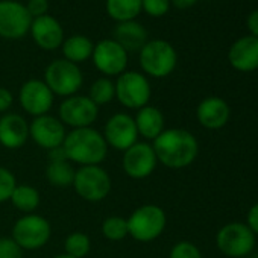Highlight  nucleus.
Returning a JSON list of instances; mask_svg holds the SVG:
<instances>
[{"label": "nucleus", "instance_id": "obj_30", "mask_svg": "<svg viewBox=\"0 0 258 258\" xmlns=\"http://www.w3.org/2000/svg\"><path fill=\"white\" fill-rule=\"evenodd\" d=\"M17 184L19 182L16 175L10 169L0 166V204H5L11 199V195Z\"/></svg>", "mask_w": 258, "mask_h": 258}, {"label": "nucleus", "instance_id": "obj_34", "mask_svg": "<svg viewBox=\"0 0 258 258\" xmlns=\"http://www.w3.org/2000/svg\"><path fill=\"white\" fill-rule=\"evenodd\" d=\"M26 10L32 19H38L47 14L49 10V0H29L26 4Z\"/></svg>", "mask_w": 258, "mask_h": 258}, {"label": "nucleus", "instance_id": "obj_28", "mask_svg": "<svg viewBox=\"0 0 258 258\" xmlns=\"http://www.w3.org/2000/svg\"><path fill=\"white\" fill-rule=\"evenodd\" d=\"M91 250V240L82 231L70 232L64 240V253L73 258H85Z\"/></svg>", "mask_w": 258, "mask_h": 258}, {"label": "nucleus", "instance_id": "obj_36", "mask_svg": "<svg viewBox=\"0 0 258 258\" xmlns=\"http://www.w3.org/2000/svg\"><path fill=\"white\" fill-rule=\"evenodd\" d=\"M246 225L250 228V231L255 235H258V202L249 208L247 216H246Z\"/></svg>", "mask_w": 258, "mask_h": 258}, {"label": "nucleus", "instance_id": "obj_29", "mask_svg": "<svg viewBox=\"0 0 258 258\" xmlns=\"http://www.w3.org/2000/svg\"><path fill=\"white\" fill-rule=\"evenodd\" d=\"M102 235L109 240V241H120L126 237L127 234V222L126 217L121 216H109L102 222Z\"/></svg>", "mask_w": 258, "mask_h": 258}, {"label": "nucleus", "instance_id": "obj_21", "mask_svg": "<svg viewBox=\"0 0 258 258\" xmlns=\"http://www.w3.org/2000/svg\"><path fill=\"white\" fill-rule=\"evenodd\" d=\"M139 137H143L146 142H154L164 129H166V118L160 108L154 105H146L140 108L134 117Z\"/></svg>", "mask_w": 258, "mask_h": 258}, {"label": "nucleus", "instance_id": "obj_32", "mask_svg": "<svg viewBox=\"0 0 258 258\" xmlns=\"http://www.w3.org/2000/svg\"><path fill=\"white\" fill-rule=\"evenodd\" d=\"M170 0H142V11L151 17H163L170 10Z\"/></svg>", "mask_w": 258, "mask_h": 258}, {"label": "nucleus", "instance_id": "obj_5", "mask_svg": "<svg viewBox=\"0 0 258 258\" xmlns=\"http://www.w3.org/2000/svg\"><path fill=\"white\" fill-rule=\"evenodd\" d=\"M115 99L126 109H136L149 105L152 87L146 75L126 70L115 79Z\"/></svg>", "mask_w": 258, "mask_h": 258}, {"label": "nucleus", "instance_id": "obj_40", "mask_svg": "<svg viewBox=\"0 0 258 258\" xmlns=\"http://www.w3.org/2000/svg\"><path fill=\"white\" fill-rule=\"evenodd\" d=\"M53 258H73V256H70V255H67V253H58V255H55Z\"/></svg>", "mask_w": 258, "mask_h": 258}, {"label": "nucleus", "instance_id": "obj_35", "mask_svg": "<svg viewBox=\"0 0 258 258\" xmlns=\"http://www.w3.org/2000/svg\"><path fill=\"white\" fill-rule=\"evenodd\" d=\"M14 105V94L10 88L0 87V114L10 112L11 106Z\"/></svg>", "mask_w": 258, "mask_h": 258}, {"label": "nucleus", "instance_id": "obj_14", "mask_svg": "<svg viewBox=\"0 0 258 258\" xmlns=\"http://www.w3.org/2000/svg\"><path fill=\"white\" fill-rule=\"evenodd\" d=\"M158 166L155 151L148 142H137L123 152L121 169L131 179L149 178Z\"/></svg>", "mask_w": 258, "mask_h": 258}, {"label": "nucleus", "instance_id": "obj_19", "mask_svg": "<svg viewBox=\"0 0 258 258\" xmlns=\"http://www.w3.org/2000/svg\"><path fill=\"white\" fill-rule=\"evenodd\" d=\"M231 117V109L226 100L217 96H210L205 97L196 108V118L201 126L205 129H216L223 127Z\"/></svg>", "mask_w": 258, "mask_h": 258}, {"label": "nucleus", "instance_id": "obj_15", "mask_svg": "<svg viewBox=\"0 0 258 258\" xmlns=\"http://www.w3.org/2000/svg\"><path fill=\"white\" fill-rule=\"evenodd\" d=\"M66 136V126L52 114L34 117V120L29 123V139L44 151H52L62 146Z\"/></svg>", "mask_w": 258, "mask_h": 258}, {"label": "nucleus", "instance_id": "obj_25", "mask_svg": "<svg viewBox=\"0 0 258 258\" xmlns=\"http://www.w3.org/2000/svg\"><path fill=\"white\" fill-rule=\"evenodd\" d=\"M75 173L76 169L73 164L66 160V161H49L46 166V179L52 187L56 188H69L73 185L75 181Z\"/></svg>", "mask_w": 258, "mask_h": 258}, {"label": "nucleus", "instance_id": "obj_22", "mask_svg": "<svg viewBox=\"0 0 258 258\" xmlns=\"http://www.w3.org/2000/svg\"><path fill=\"white\" fill-rule=\"evenodd\" d=\"M112 40H115L127 53L140 52L143 46L149 41V34H148V29L142 23L131 20V22L118 23L115 26Z\"/></svg>", "mask_w": 258, "mask_h": 258}, {"label": "nucleus", "instance_id": "obj_39", "mask_svg": "<svg viewBox=\"0 0 258 258\" xmlns=\"http://www.w3.org/2000/svg\"><path fill=\"white\" fill-rule=\"evenodd\" d=\"M199 0H170V4L178 10H188L193 5H196Z\"/></svg>", "mask_w": 258, "mask_h": 258}, {"label": "nucleus", "instance_id": "obj_27", "mask_svg": "<svg viewBox=\"0 0 258 258\" xmlns=\"http://www.w3.org/2000/svg\"><path fill=\"white\" fill-rule=\"evenodd\" d=\"M88 97L97 105H108L111 100L115 99V84L111 78L102 76L99 79H96L88 90Z\"/></svg>", "mask_w": 258, "mask_h": 258}, {"label": "nucleus", "instance_id": "obj_31", "mask_svg": "<svg viewBox=\"0 0 258 258\" xmlns=\"http://www.w3.org/2000/svg\"><path fill=\"white\" fill-rule=\"evenodd\" d=\"M169 258H202V252L195 243L188 240H181L173 244Z\"/></svg>", "mask_w": 258, "mask_h": 258}, {"label": "nucleus", "instance_id": "obj_3", "mask_svg": "<svg viewBox=\"0 0 258 258\" xmlns=\"http://www.w3.org/2000/svg\"><path fill=\"white\" fill-rule=\"evenodd\" d=\"M126 222L129 237L140 243H149L157 240L164 232L167 216L160 205L146 204L136 208L129 217H126Z\"/></svg>", "mask_w": 258, "mask_h": 258}, {"label": "nucleus", "instance_id": "obj_38", "mask_svg": "<svg viewBox=\"0 0 258 258\" xmlns=\"http://www.w3.org/2000/svg\"><path fill=\"white\" fill-rule=\"evenodd\" d=\"M47 160L49 161H66L67 157H66V152H64L62 146L55 148L52 151H47Z\"/></svg>", "mask_w": 258, "mask_h": 258}, {"label": "nucleus", "instance_id": "obj_16", "mask_svg": "<svg viewBox=\"0 0 258 258\" xmlns=\"http://www.w3.org/2000/svg\"><path fill=\"white\" fill-rule=\"evenodd\" d=\"M19 102L23 111L32 117L49 114L53 106L55 96L41 79L26 81L19 91Z\"/></svg>", "mask_w": 258, "mask_h": 258}, {"label": "nucleus", "instance_id": "obj_7", "mask_svg": "<svg viewBox=\"0 0 258 258\" xmlns=\"http://www.w3.org/2000/svg\"><path fill=\"white\" fill-rule=\"evenodd\" d=\"M46 85L50 88L53 96L70 97L78 94L82 88L84 76L78 64H73L64 58L52 61L44 70Z\"/></svg>", "mask_w": 258, "mask_h": 258}, {"label": "nucleus", "instance_id": "obj_24", "mask_svg": "<svg viewBox=\"0 0 258 258\" xmlns=\"http://www.w3.org/2000/svg\"><path fill=\"white\" fill-rule=\"evenodd\" d=\"M10 202L14 205L16 210H19L23 214H32L37 211V208L41 204V195L38 188H35L31 184H17L14 188Z\"/></svg>", "mask_w": 258, "mask_h": 258}, {"label": "nucleus", "instance_id": "obj_10", "mask_svg": "<svg viewBox=\"0 0 258 258\" xmlns=\"http://www.w3.org/2000/svg\"><path fill=\"white\" fill-rule=\"evenodd\" d=\"M97 117L99 106L88 96L82 94L66 97L58 108V118L72 129L90 127L96 123Z\"/></svg>", "mask_w": 258, "mask_h": 258}, {"label": "nucleus", "instance_id": "obj_9", "mask_svg": "<svg viewBox=\"0 0 258 258\" xmlns=\"http://www.w3.org/2000/svg\"><path fill=\"white\" fill-rule=\"evenodd\" d=\"M216 244L223 255L229 258H243L253 250L255 234L246 223L231 222L217 231Z\"/></svg>", "mask_w": 258, "mask_h": 258}, {"label": "nucleus", "instance_id": "obj_17", "mask_svg": "<svg viewBox=\"0 0 258 258\" xmlns=\"http://www.w3.org/2000/svg\"><path fill=\"white\" fill-rule=\"evenodd\" d=\"M29 140V121L22 114L7 112L0 115V146L17 151Z\"/></svg>", "mask_w": 258, "mask_h": 258}, {"label": "nucleus", "instance_id": "obj_13", "mask_svg": "<svg viewBox=\"0 0 258 258\" xmlns=\"http://www.w3.org/2000/svg\"><path fill=\"white\" fill-rule=\"evenodd\" d=\"M32 17L26 5L17 0H0V37L5 40H20L31 29Z\"/></svg>", "mask_w": 258, "mask_h": 258}, {"label": "nucleus", "instance_id": "obj_37", "mask_svg": "<svg viewBox=\"0 0 258 258\" xmlns=\"http://www.w3.org/2000/svg\"><path fill=\"white\" fill-rule=\"evenodd\" d=\"M247 29L252 37L258 38V10L250 13L247 17Z\"/></svg>", "mask_w": 258, "mask_h": 258}, {"label": "nucleus", "instance_id": "obj_1", "mask_svg": "<svg viewBox=\"0 0 258 258\" xmlns=\"http://www.w3.org/2000/svg\"><path fill=\"white\" fill-rule=\"evenodd\" d=\"M158 163L169 169H185L195 163L199 154L198 139L187 129L170 127L152 142Z\"/></svg>", "mask_w": 258, "mask_h": 258}, {"label": "nucleus", "instance_id": "obj_4", "mask_svg": "<svg viewBox=\"0 0 258 258\" xmlns=\"http://www.w3.org/2000/svg\"><path fill=\"white\" fill-rule=\"evenodd\" d=\"M139 61L143 75L163 79L172 75L176 69L178 53L166 40H149L139 52Z\"/></svg>", "mask_w": 258, "mask_h": 258}, {"label": "nucleus", "instance_id": "obj_6", "mask_svg": "<svg viewBox=\"0 0 258 258\" xmlns=\"http://www.w3.org/2000/svg\"><path fill=\"white\" fill-rule=\"evenodd\" d=\"M72 187L81 199L96 204L109 196L112 179L102 166H82L76 169Z\"/></svg>", "mask_w": 258, "mask_h": 258}, {"label": "nucleus", "instance_id": "obj_8", "mask_svg": "<svg viewBox=\"0 0 258 258\" xmlns=\"http://www.w3.org/2000/svg\"><path fill=\"white\" fill-rule=\"evenodd\" d=\"M11 237L23 250H38L49 243L52 237V226L41 214H23L16 220Z\"/></svg>", "mask_w": 258, "mask_h": 258}, {"label": "nucleus", "instance_id": "obj_33", "mask_svg": "<svg viewBox=\"0 0 258 258\" xmlns=\"http://www.w3.org/2000/svg\"><path fill=\"white\" fill-rule=\"evenodd\" d=\"M23 252L13 237H0V258H23Z\"/></svg>", "mask_w": 258, "mask_h": 258}, {"label": "nucleus", "instance_id": "obj_18", "mask_svg": "<svg viewBox=\"0 0 258 258\" xmlns=\"http://www.w3.org/2000/svg\"><path fill=\"white\" fill-rule=\"evenodd\" d=\"M29 34L34 43L43 50H56L62 46L66 40L62 25L49 14L32 19Z\"/></svg>", "mask_w": 258, "mask_h": 258}, {"label": "nucleus", "instance_id": "obj_2", "mask_svg": "<svg viewBox=\"0 0 258 258\" xmlns=\"http://www.w3.org/2000/svg\"><path fill=\"white\" fill-rule=\"evenodd\" d=\"M67 160L72 164L82 166H100L108 157V145L100 131L96 127H79L67 133L62 143Z\"/></svg>", "mask_w": 258, "mask_h": 258}, {"label": "nucleus", "instance_id": "obj_23", "mask_svg": "<svg viewBox=\"0 0 258 258\" xmlns=\"http://www.w3.org/2000/svg\"><path fill=\"white\" fill-rule=\"evenodd\" d=\"M61 49H62L64 59L73 64H81L91 58L94 43L85 35H72L64 40Z\"/></svg>", "mask_w": 258, "mask_h": 258}, {"label": "nucleus", "instance_id": "obj_11", "mask_svg": "<svg viewBox=\"0 0 258 258\" xmlns=\"http://www.w3.org/2000/svg\"><path fill=\"white\" fill-rule=\"evenodd\" d=\"M102 136L108 148L118 152H124L126 149H129L139 142L136 120L127 112L112 114L103 126Z\"/></svg>", "mask_w": 258, "mask_h": 258}, {"label": "nucleus", "instance_id": "obj_20", "mask_svg": "<svg viewBox=\"0 0 258 258\" xmlns=\"http://www.w3.org/2000/svg\"><path fill=\"white\" fill-rule=\"evenodd\" d=\"M229 64L238 72H253L258 69V38L247 35L232 43L228 52Z\"/></svg>", "mask_w": 258, "mask_h": 258}, {"label": "nucleus", "instance_id": "obj_12", "mask_svg": "<svg viewBox=\"0 0 258 258\" xmlns=\"http://www.w3.org/2000/svg\"><path fill=\"white\" fill-rule=\"evenodd\" d=\"M91 59L97 72L106 78H114L126 72L129 56L115 40L105 38L94 44Z\"/></svg>", "mask_w": 258, "mask_h": 258}, {"label": "nucleus", "instance_id": "obj_26", "mask_svg": "<svg viewBox=\"0 0 258 258\" xmlns=\"http://www.w3.org/2000/svg\"><path fill=\"white\" fill-rule=\"evenodd\" d=\"M105 10L117 23L131 22L142 13V0H106Z\"/></svg>", "mask_w": 258, "mask_h": 258}]
</instances>
